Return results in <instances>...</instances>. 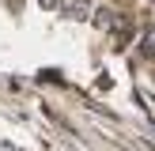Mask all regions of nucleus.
Wrapping results in <instances>:
<instances>
[{
  "label": "nucleus",
  "instance_id": "f257e3e1",
  "mask_svg": "<svg viewBox=\"0 0 155 151\" xmlns=\"http://www.w3.org/2000/svg\"><path fill=\"white\" fill-rule=\"evenodd\" d=\"M64 15H68V19H87V4H68Z\"/></svg>",
  "mask_w": 155,
  "mask_h": 151
},
{
  "label": "nucleus",
  "instance_id": "f03ea898",
  "mask_svg": "<svg viewBox=\"0 0 155 151\" xmlns=\"http://www.w3.org/2000/svg\"><path fill=\"white\" fill-rule=\"evenodd\" d=\"M38 4H42V8H57L61 0H38Z\"/></svg>",
  "mask_w": 155,
  "mask_h": 151
},
{
  "label": "nucleus",
  "instance_id": "7ed1b4c3",
  "mask_svg": "<svg viewBox=\"0 0 155 151\" xmlns=\"http://www.w3.org/2000/svg\"><path fill=\"white\" fill-rule=\"evenodd\" d=\"M0 151H12V143H0Z\"/></svg>",
  "mask_w": 155,
  "mask_h": 151
}]
</instances>
